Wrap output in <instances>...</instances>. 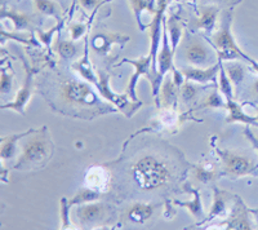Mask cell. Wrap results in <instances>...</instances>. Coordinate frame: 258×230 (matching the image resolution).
I'll return each mask as SVG.
<instances>
[{
    "mask_svg": "<svg viewBox=\"0 0 258 230\" xmlns=\"http://www.w3.org/2000/svg\"><path fill=\"white\" fill-rule=\"evenodd\" d=\"M183 59L195 68H204L220 60L217 52L209 48L199 36H191L187 39L183 49Z\"/></svg>",
    "mask_w": 258,
    "mask_h": 230,
    "instance_id": "7",
    "label": "cell"
},
{
    "mask_svg": "<svg viewBox=\"0 0 258 230\" xmlns=\"http://www.w3.org/2000/svg\"><path fill=\"white\" fill-rule=\"evenodd\" d=\"M110 211L111 208L107 204L91 202V203L80 204V207H78L75 211V216L80 225L88 227L103 221L106 217H109Z\"/></svg>",
    "mask_w": 258,
    "mask_h": 230,
    "instance_id": "8",
    "label": "cell"
},
{
    "mask_svg": "<svg viewBox=\"0 0 258 230\" xmlns=\"http://www.w3.org/2000/svg\"><path fill=\"white\" fill-rule=\"evenodd\" d=\"M100 192H97V190L92 189V188H88V186H84V188L79 189L75 194H74V197L69 201V203H70L71 207L91 203V202L98 201V199H100Z\"/></svg>",
    "mask_w": 258,
    "mask_h": 230,
    "instance_id": "27",
    "label": "cell"
},
{
    "mask_svg": "<svg viewBox=\"0 0 258 230\" xmlns=\"http://www.w3.org/2000/svg\"><path fill=\"white\" fill-rule=\"evenodd\" d=\"M61 229H70L71 220H70V203H69L68 198H62L61 199Z\"/></svg>",
    "mask_w": 258,
    "mask_h": 230,
    "instance_id": "33",
    "label": "cell"
},
{
    "mask_svg": "<svg viewBox=\"0 0 258 230\" xmlns=\"http://www.w3.org/2000/svg\"><path fill=\"white\" fill-rule=\"evenodd\" d=\"M69 31H70L71 40H79L87 31V25L83 24V22H74L69 27Z\"/></svg>",
    "mask_w": 258,
    "mask_h": 230,
    "instance_id": "36",
    "label": "cell"
},
{
    "mask_svg": "<svg viewBox=\"0 0 258 230\" xmlns=\"http://www.w3.org/2000/svg\"><path fill=\"white\" fill-rule=\"evenodd\" d=\"M220 91L226 100H232L234 98V92H232V83L230 80L229 75L226 73L225 66L221 62V69H220Z\"/></svg>",
    "mask_w": 258,
    "mask_h": 230,
    "instance_id": "30",
    "label": "cell"
},
{
    "mask_svg": "<svg viewBox=\"0 0 258 230\" xmlns=\"http://www.w3.org/2000/svg\"><path fill=\"white\" fill-rule=\"evenodd\" d=\"M255 118H257V119H258V111H257V117H255Z\"/></svg>",
    "mask_w": 258,
    "mask_h": 230,
    "instance_id": "42",
    "label": "cell"
},
{
    "mask_svg": "<svg viewBox=\"0 0 258 230\" xmlns=\"http://www.w3.org/2000/svg\"><path fill=\"white\" fill-rule=\"evenodd\" d=\"M61 97L74 106L91 107L101 103L96 91L91 87V83L77 79H68L62 83Z\"/></svg>",
    "mask_w": 258,
    "mask_h": 230,
    "instance_id": "5",
    "label": "cell"
},
{
    "mask_svg": "<svg viewBox=\"0 0 258 230\" xmlns=\"http://www.w3.org/2000/svg\"><path fill=\"white\" fill-rule=\"evenodd\" d=\"M61 25L62 22H58V25L57 26H54L53 29L48 30V31H44V30L41 29H38V36H39V40H40V43H43L44 45H47L48 48L50 47V41H52V36L53 34L56 33L57 30H61Z\"/></svg>",
    "mask_w": 258,
    "mask_h": 230,
    "instance_id": "35",
    "label": "cell"
},
{
    "mask_svg": "<svg viewBox=\"0 0 258 230\" xmlns=\"http://www.w3.org/2000/svg\"><path fill=\"white\" fill-rule=\"evenodd\" d=\"M165 18L164 25H163V35H161V48L158 52V57H156V66H158V73L160 77H164L170 69H173V61H172V59H173L174 50L172 49V45H170Z\"/></svg>",
    "mask_w": 258,
    "mask_h": 230,
    "instance_id": "10",
    "label": "cell"
},
{
    "mask_svg": "<svg viewBox=\"0 0 258 230\" xmlns=\"http://www.w3.org/2000/svg\"><path fill=\"white\" fill-rule=\"evenodd\" d=\"M232 12L231 9H226L221 18V26L217 33L213 34L211 43L214 45L218 53V59L222 61H234V60H244L252 62V59L246 56L235 41L231 33Z\"/></svg>",
    "mask_w": 258,
    "mask_h": 230,
    "instance_id": "4",
    "label": "cell"
},
{
    "mask_svg": "<svg viewBox=\"0 0 258 230\" xmlns=\"http://www.w3.org/2000/svg\"><path fill=\"white\" fill-rule=\"evenodd\" d=\"M131 176L140 189L153 192L168 185L173 177L170 165L154 154L138 158L131 167Z\"/></svg>",
    "mask_w": 258,
    "mask_h": 230,
    "instance_id": "1",
    "label": "cell"
},
{
    "mask_svg": "<svg viewBox=\"0 0 258 230\" xmlns=\"http://www.w3.org/2000/svg\"><path fill=\"white\" fill-rule=\"evenodd\" d=\"M34 4L41 15L50 16V17L56 18L58 22L63 21L62 17H63V13L66 11L63 9V7L57 3L56 0H34Z\"/></svg>",
    "mask_w": 258,
    "mask_h": 230,
    "instance_id": "23",
    "label": "cell"
},
{
    "mask_svg": "<svg viewBox=\"0 0 258 230\" xmlns=\"http://www.w3.org/2000/svg\"><path fill=\"white\" fill-rule=\"evenodd\" d=\"M129 36L121 35V34H107V33H97L92 36L91 45L97 53L107 54L111 50L114 44L124 45L129 41Z\"/></svg>",
    "mask_w": 258,
    "mask_h": 230,
    "instance_id": "15",
    "label": "cell"
},
{
    "mask_svg": "<svg viewBox=\"0 0 258 230\" xmlns=\"http://www.w3.org/2000/svg\"><path fill=\"white\" fill-rule=\"evenodd\" d=\"M204 6H207V4H211V6H217V7H225V8H227V7H232L235 6V4L240 3L241 0H200Z\"/></svg>",
    "mask_w": 258,
    "mask_h": 230,
    "instance_id": "37",
    "label": "cell"
},
{
    "mask_svg": "<svg viewBox=\"0 0 258 230\" xmlns=\"http://www.w3.org/2000/svg\"><path fill=\"white\" fill-rule=\"evenodd\" d=\"M194 176H195V179L199 183L208 184L217 177V171H216V168H214V165L212 163H200L194 169Z\"/></svg>",
    "mask_w": 258,
    "mask_h": 230,
    "instance_id": "28",
    "label": "cell"
},
{
    "mask_svg": "<svg viewBox=\"0 0 258 230\" xmlns=\"http://www.w3.org/2000/svg\"><path fill=\"white\" fill-rule=\"evenodd\" d=\"M54 50L63 60H73L79 54V45L73 40H63L61 34H58L54 43Z\"/></svg>",
    "mask_w": 258,
    "mask_h": 230,
    "instance_id": "24",
    "label": "cell"
},
{
    "mask_svg": "<svg viewBox=\"0 0 258 230\" xmlns=\"http://www.w3.org/2000/svg\"><path fill=\"white\" fill-rule=\"evenodd\" d=\"M221 62L222 60H218L217 64H213L209 68H185L182 69V74L185 75L186 80H191L194 83H199V84H207L209 82L216 83V77L217 73H220Z\"/></svg>",
    "mask_w": 258,
    "mask_h": 230,
    "instance_id": "13",
    "label": "cell"
},
{
    "mask_svg": "<svg viewBox=\"0 0 258 230\" xmlns=\"http://www.w3.org/2000/svg\"><path fill=\"white\" fill-rule=\"evenodd\" d=\"M35 130H27L26 132H21V133H12V135H7L3 136L0 139V142H2V149H0V158L2 160H8L12 159L13 156L17 153V141L18 140L25 139L27 135L32 133Z\"/></svg>",
    "mask_w": 258,
    "mask_h": 230,
    "instance_id": "20",
    "label": "cell"
},
{
    "mask_svg": "<svg viewBox=\"0 0 258 230\" xmlns=\"http://www.w3.org/2000/svg\"><path fill=\"white\" fill-rule=\"evenodd\" d=\"M54 144L47 127L35 130L25 137L22 153L13 169L43 168L53 156Z\"/></svg>",
    "mask_w": 258,
    "mask_h": 230,
    "instance_id": "2",
    "label": "cell"
},
{
    "mask_svg": "<svg viewBox=\"0 0 258 230\" xmlns=\"http://www.w3.org/2000/svg\"><path fill=\"white\" fill-rule=\"evenodd\" d=\"M74 70H77L80 74V77L83 79H85L88 83H91L92 86L96 87L97 92L102 96L103 98H106L107 101H110L111 103H114L117 109L123 111L124 114H126V117H131L133 111L140 107V105L137 106H133L131 105L128 101V97L125 95H117L115 92L111 91L110 88V75H107L105 71L98 70L96 71L92 69L91 62H89V53H88V41H85V47H84V56H83L82 60L74 64L73 65Z\"/></svg>",
    "mask_w": 258,
    "mask_h": 230,
    "instance_id": "3",
    "label": "cell"
},
{
    "mask_svg": "<svg viewBox=\"0 0 258 230\" xmlns=\"http://www.w3.org/2000/svg\"><path fill=\"white\" fill-rule=\"evenodd\" d=\"M13 74H9L6 68H2V77H0V92L2 95H8L12 91Z\"/></svg>",
    "mask_w": 258,
    "mask_h": 230,
    "instance_id": "34",
    "label": "cell"
},
{
    "mask_svg": "<svg viewBox=\"0 0 258 230\" xmlns=\"http://www.w3.org/2000/svg\"><path fill=\"white\" fill-rule=\"evenodd\" d=\"M230 199H231V195L229 193L214 188L213 203H212L211 211H209L208 216L203 220L202 224H206L217 217H227V206H229Z\"/></svg>",
    "mask_w": 258,
    "mask_h": 230,
    "instance_id": "17",
    "label": "cell"
},
{
    "mask_svg": "<svg viewBox=\"0 0 258 230\" xmlns=\"http://www.w3.org/2000/svg\"><path fill=\"white\" fill-rule=\"evenodd\" d=\"M185 2H186V0H185Z\"/></svg>",
    "mask_w": 258,
    "mask_h": 230,
    "instance_id": "43",
    "label": "cell"
},
{
    "mask_svg": "<svg viewBox=\"0 0 258 230\" xmlns=\"http://www.w3.org/2000/svg\"><path fill=\"white\" fill-rule=\"evenodd\" d=\"M163 100V105L165 109L176 110L177 101L179 96V88L173 79V74H168L165 79L161 82L160 86V95Z\"/></svg>",
    "mask_w": 258,
    "mask_h": 230,
    "instance_id": "18",
    "label": "cell"
},
{
    "mask_svg": "<svg viewBox=\"0 0 258 230\" xmlns=\"http://www.w3.org/2000/svg\"><path fill=\"white\" fill-rule=\"evenodd\" d=\"M198 93H199V89L197 88V86L194 84V82L191 80H186L182 87L179 88V97H181L182 102L183 103H190L191 101H194L197 98Z\"/></svg>",
    "mask_w": 258,
    "mask_h": 230,
    "instance_id": "31",
    "label": "cell"
},
{
    "mask_svg": "<svg viewBox=\"0 0 258 230\" xmlns=\"http://www.w3.org/2000/svg\"><path fill=\"white\" fill-rule=\"evenodd\" d=\"M25 70H26V77H25L24 80V86L22 88L18 89L17 95H16V98L9 103H4L2 105V109H11L17 111L18 114L25 115V110H26V105L29 103L30 98L32 96V86H34V77H35V70L31 69L29 66L26 61L24 62Z\"/></svg>",
    "mask_w": 258,
    "mask_h": 230,
    "instance_id": "9",
    "label": "cell"
},
{
    "mask_svg": "<svg viewBox=\"0 0 258 230\" xmlns=\"http://www.w3.org/2000/svg\"><path fill=\"white\" fill-rule=\"evenodd\" d=\"M110 185V174L101 165H93L85 174V186L97 192H106Z\"/></svg>",
    "mask_w": 258,
    "mask_h": 230,
    "instance_id": "16",
    "label": "cell"
},
{
    "mask_svg": "<svg viewBox=\"0 0 258 230\" xmlns=\"http://www.w3.org/2000/svg\"><path fill=\"white\" fill-rule=\"evenodd\" d=\"M250 211L244 206L240 198L235 195V206L232 207L231 213H229L227 221L223 222L221 226H226V229H252V224L249 221Z\"/></svg>",
    "mask_w": 258,
    "mask_h": 230,
    "instance_id": "11",
    "label": "cell"
},
{
    "mask_svg": "<svg viewBox=\"0 0 258 230\" xmlns=\"http://www.w3.org/2000/svg\"><path fill=\"white\" fill-rule=\"evenodd\" d=\"M250 213H253V215H255V217H257L258 220V210H249Z\"/></svg>",
    "mask_w": 258,
    "mask_h": 230,
    "instance_id": "40",
    "label": "cell"
},
{
    "mask_svg": "<svg viewBox=\"0 0 258 230\" xmlns=\"http://www.w3.org/2000/svg\"><path fill=\"white\" fill-rule=\"evenodd\" d=\"M221 162H222L223 174L231 177H244L246 175H253L258 169V164L244 154L231 150L216 149Z\"/></svg>",
    "mask_w": 258,
    "mask_h": 230,
    "instance_id": "6",
    "label": "cell"
},
{
    "mask_svg": "<svg viewBox=\"0 0 258 230\" xmlns=\"http://www.w3.org/2000/svg\"><path fill=\"white\" fill-rule=\"evenodd\" d=\"M156 206L153 203H144V202H137L132 204L126 211V217L131 222L135 224H145L153 217L154 211Z\"/></svg>",
    "mask_w": 258,
    "mask_h": 230,
    "instance_id": "19",
    "label": "cell"
},
{
    "mask_svg": "<svg viewBox=\"0 0 258 230\" xmlns=\"http://www.w3.org/2000/svg\"><path fill=\"white\" fill-rule=\"evenodd\" d=\"M165 24H167L170 45H172V49L176 52V48L178 47L179 41H181L182 38V25L181 22H179L178 17H177L176 15H173V13H172L168 18H165Z\"/></svg>",
    "mask_w": 258,
    "mask_h": 230,
    "instance_id": "25",
    "label": "cell"
},
{
    "mask_svg": "<svg viewBox=\"0 0 258 230\" xmlns=\"http://www.w3.org/2000/svg\"><path fill=\"white\" fill-rule=\"evenodd\" d=\"M227 103V111H229V117L226 118L227 123H235V122H239V123H245V124H254L257 126L258 119L254 117H250L249 114H246L243 110V106L239 105L238 102H235L234 98L232 100H226Z\"/></svg>",
    "mask_w": 258,
    "mask_h": 230,
    "instance_id": "21",
    "label": "cell"
},
{
    "mask_svg": "<svg viewBox=\"0 0 258 230\" xmlns=\"http://www.w3.org/2000/svg\"><path fill=\"white\" fill-rule=\"evenodd\" d=\"M187 192H191L194 194L192 201L191 202H179L176 201L174 203L178 204L181 207H185L190 211L191 215L195 218H199V220H204V210H203V204H202V198H200L199 190L192 189V188H187Z\"/></svg>",
    "mask_w": 258,
    "mask_h": 230,
    "instance_id": "26",
    "label": "cell"
},
{
    "mask_svg": "<svg viewBox=\"0 0 258 230\" xmlns=\"http://www.w3.org/2000/svg\"><path fill=\"white\" fill-rule=\"evenodd\" d=\"M0 18L2 20H9L13 24L15 31H25V30H34L38 21L34 20V17L26 15L24 12H20L18 9L6 8V6H2V12H0Z\"/></svg>",
    "mask_w": 258,
    "mask_h": 230,
    "instance_id": "14",
    "label": "cell"
},
{
    "mask_svg": "<svg viewBox=\"0 0 258 230\" xmlns=\"http://www.w3.org/2000/svg\"><path fill=\"white\" fill-rule=\"evenodd\" d=\"M0 2H2V6H4L7 3V0H0Z\"/></svg>",
    "mask_w": 258,
    "mask_h": 230,
    "instance_id": "41",
    "label": "cell"
},
{
    "mask_svg": "<svg viewBox=\"0 0 258 230\" xmlns=\"http://www.w3.org/2000/svg\"><path fill=\"white\" fill-rule=\"evenodd\" d=\"M227 103H225L222 96H221V91L214 89L212 93H209L206 97V100L203 101V103L199 107H213V109H221V107H226Z\"/></svg>",
    "mask_w": 258,
    "mask_h": 230,
    "instance_id": "32",
    "label": "cell"
},
{
    "mask_svg": "<svg viewBox=\"0 0 258 230\" xmlns=\"http://www.w3.org/2000/svg\"><path fill=\"white\" fill-rule=\"evenodd\" d=\"M220 7L217 6H207L199 7V17L194 18L191 29L192 30H203L206 34H212L216 27V21H217Z\"/></svg>",
    "mask_w": 258,
    "mask_h": 230,
    "instance_id": "12",
    "label": "cell"
},
{
    "mask_svg": "<svg viewBox=\"0 0 258 230\" xmlns=\"http://www.w3.org/2000/svg\"><path fill=\"white\" fill-rule=\"evenodd\" d=\"M79 3L87 12H93L101 4L105 3V0H79Z\"/></svg>",
    "mask_w": 258,
    "mask_h": 230,
    "instance_id": "38",
    "label": "cell"
},
{
    "mask_svg": "<svg viewBox=\"0 0 258 230\" xmlns=\"http://www.w3.org/2000/svg\"><path fill=\"white\" fill-rule=\"evenodd\" d=\"M131 4L133 13H135L136 21H137L140 29L144 31L146 29L144 24H142V15L145 12H149L151 15H155L156 12V0H128Z\"/></svg>",
    "mask_w": 258,
    "mask_h": 230,
    "instance_id": "22",
    "label": "cell"
},
{
    "mask_svg": "<svg viewBox=\"0 0 258 230\" xmlns=\"http://www.w3.org/2000/svg\"><path fill=\"white\" fill-rule=\"evenodd\" d=\"M225 70L227 75H229L232 84H235L236 87L240 86L241 83L244 82V79H245V68L241 64H239V62H229L226 65Z\"/></svg>",
    "mask_w": 258,
    "mask_h": 230,
    "instance_id": "29",
    "label": "cell"
},
{
    "mask_svg": "<svg viewBox=\"0 0 258 230\" xmlns=\"http://www.w3.org/2000/svg\"><path fill=\"white\" fill-rule=\"evenodd\" d=\"M244 135H245L246 139L249 140L250 144H252V146L255 149V150H257V153H258V139H257V137H255L254 135H253L252 131H250L249 127H246L245 130H244Z\"/></svg>",
    "mask_w": 258,
    "mask_h": 230,
    "instance_id": "39",
    "label": "cell"
}]
</instances>
